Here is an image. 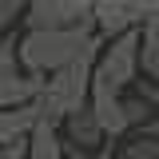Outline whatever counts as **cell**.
Wrapping results in <instances>:
<instances>
[{
	"instance_id": "cell-1",
	"label": "cell",
	"mask_w": 159,
	"mask_h": 159,
	"mask_svg": "<svg viewBox=\"0 0 159 159\" xmlns=\"http://www.w3.org/2000/svg\"><path fill=\"white\" fill-rule=\"evenodd\" d=\"M92 32H24L16 36V64L28 76H52L60 68L76 64Z\"/></svg>"
},
{
	"instance_id": "cell-2",
	"label": "cell",
	"mask_w": 159,
	"mask_h": 159,
	"mask_svg": "<svg viewBox=\"0 0 159 159\" xmlns=\"http://www.w3.org/2000/svg\"><path fill=\"white\" fill-rule=\"evenodd\" d=\"M24 32H92V8L80 0H28Z\"/></svg>"
},
{
	"instance_id": "cell-3",
	"label": "cell",
	"mask_w": 159,
	"mask_h": 159,
	"mask_svg": "<svg viewBox=\"0 0 159 159\" xmlns=\"http://www.w3.org/2000/svg\"><path fill=\"white\" fill-rule=\"evenodd\" d=\"M92 76L111 84L116 92H131L135 88V80H139V28L107 40L99 48V60L92 68Z\"/></svg>"
},
{
	"instance_id": "cell-4",
	"label": "cell",
	"mask_w": 159,
	"mask_h": 159,
	"mask_svg": "<svg viewBox=\"0 0 159 159\" xmlns=\"http://www.w3.org/2000/svg\"><path fill=\"white\" fill-rule=\"evenodd\" d=\"M88 111H92V119H96V127L103 131L107 143H119L123 135H131L127 123H123V92H116L111 84H103L96 76L88 88Z\"/></svg>"
},
{
	"instance_id": "cell-5",
	"label": "cell",
	"mask_w": 159,
	"mask_h": 159,
	"mask_svg": "<svg viewBox=\"0 0 159 159\" xmlns=\"http://www.w3.org/2000/svg\"><path fill=\"white\" fill-rule=\"evenodd\" d=\"M135 28H139V16L131 12L127 0H96L92 4V32L103 44L123 36V32H135Z\"/></svg>"
},
{
	"instance_id": "cell-6",
	"label": "cell",
	"mask_w": 159,
	"mask_h": 159,
	"mask_svg": "<svg viewBox=\"0 0 159 159\" xmlns=\"http://www.w3.org/2000/svg\"><path fill=\"white\" fill-rule=\"evenodd\" d=\"M60 139H64V147H76V151H88V155H96L99 147L107 143L103 131L96 127V119H92L88 107H80V111H72V116H64V123H60Z\"/></svg>"
},
{
	"instance_id": "cell-7",
	"label": "cell",
	"mask_w": 159,
	"mask_h": 159,
	"mask_svg": "<svg viewBox=\"0 0 159 159\" xmlns=\"http://www.w3.org/2000/svg\"><path fill=\"white\" fill-rule=\"evenodd\" d=\"M44 80L40 76H28V72H0V111H12V107H28L32 99L40 96Z\"/></svg>"
},
{
	"instance_id": "cell-8",
	"label": "cell",
	"mask_w": 159,
	"mask_h": 159,
	"mask_svg": "<svg viewBox=\"0 0 159 159\" xmlns=\"http://www.w3.org/2000/svg\"><path fill=\"white\" fill-rule=\"evenodd\" d=\"M139 80H159V16L139 24Z\"/></svg>"
},
{
	"instance_id": "cell-9",
	"label": "cell",
	"mask_w": 159,
	"mask_h": 159,
	"mask_svg": "<svg viewBox=\"0 0 159 159\" xmlns=\"http://www.w3.org/2000/svg\"><path fill=\"white\" fill-rule=\"evenodd\" d=\"M36 127V111L32 103L28 107H12V111H0V147H12V143H24Z\"/></svg>"
},
{
	"instance_id": "cell-10",
	"label": "cell",
	"mask_w": 159,
	"mask_h": 159,
	"mask_svg": "<svg viewBox=\"0 0 159 159\" xmlns=\"http://www.w3.org/2000/svg\"><path fill=\"white\" fill-rule=\"evenodd\" d=\"M111 159H159V143H151V139H143L139 131H131V135H123L116 143Z\"/></svg>"
},
{
	"instance_id": "cell-11",
	"label": "cell",
	"mask_w": 159,
	"mask_h": 159,
	"mask_svg": "<svg viewBox=\"0 0 159 159\" xmlns=\"http://www.w3.org/2000/svg\"><path fill=\"white\" fill-rule=\"evenodd\" d=\"M147 119H151V107H147L135 92H123V123H127V131H139Z\"/></svg>"
},
{
	"instance_id": "cell-12",
	"label": "cell",
	"mask_w": 159,
	"mask_h": 159,
	"mask_svg": "<svg viewBox=\"0 0 159 159\" xmlns=\"http://www.w3.org/2000/svg\"><path fill=\"white\" fill-rule=\"evenodd\" d=\"M28 0H0V36H16Z\"/></svg>"
},
{
	"instance_id": "cell-13",
	"label": "cell",
	"mask_w": 159,
	"mask_h": 159,
	"mask_svg": "<svg viewBox=\"0 0 159 159\" xmlns=\"http://www.w3.org/2000/svg\"><path fill=\"white\" fill-rule=\"evenodd\" d=\"M147 107H151V116H159V80H135V88H131Z\"/></svg>"
},
{
	"instance_id": "cell-14",
	"label": "cell",
	"mask_w": 159,
	"mask_h": 159,
	"mask_svg": "<svg viewBox=\"0 0 159 159\" xmlns=\"http://www.w3.org/2000/svg\"><path fill=\"white\" fill-rule=\"evenodd\" d=\"M16 64V36H0V72H12Z\"/></svg>"
},
{
	"instance_id": "cell-15",
	"label": "cell",
	"mask_w": 159,
	"mask_h": 159,
	"mask_svg": "<svg viewBox=\"0 0 159 159\" xmlns=\"http://www.w3.org/2000/svg\"><path fill=\"white\" fill-rule=\"evenodd\" d=\"M127 4H131V12L139 16V24L151 20V16H159V0H127Z\"/></svg>"
},
{
	"instance_id": "cell-16",
	"label": "cell",
	"mask_w": 159,
	"mask_h": 159,
	"mask_svg": "<svg viewBox=\"0 0 159 159\" xmlns=\"http://www.w3.org/2000/svg\"><path fill=\"white\" fill-rule=\"evenodd\" d=\"M139 135H143V139H151V143H159V116H151V119H147V123L139 127Z\"/></svg>"
},
{
	"instance_id": "cell-17",
	"label": "cell",
	"mask_w": 159,
	"mask_h": 159,
	"mask_svg": "<svg viewBox=\"0 0 159 159\" xmlns=\"http://www.w3.org/2000/svg\"><path fill=\"white\" fill-rule=\"evenodd\" d=\"M0 159H28L24 143H12V147H0Z\"/></svg>"
},
{
	"instance_id": "cell-18",
	"label": "cell",
	"mask_w": 159,
	"mask_h": 159,
	"mask_svg": "<svg viewBox=\"0 0 159 159\" xmlns=\"http://www.w3.org/2000/svg\"><path fill=\"white\" fill-rule=\"evenodd\" d=\"M68 159H99V155H88V151H76V147H68Z\"/></svg>"
}]
</instances>
